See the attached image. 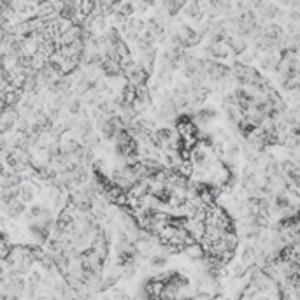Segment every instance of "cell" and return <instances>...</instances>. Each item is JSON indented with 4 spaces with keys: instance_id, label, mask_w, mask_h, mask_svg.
<instances>
[{
    "instance_id": "cell-1",
    "label": "cell",
    "mask_w": 300,
    "mask_h": 300,
    "mask_svg": "<svg viewBox=\"0 0 300 300\" xmlns=\"http://www.w3.org/2000/svg\"><path fill=\"white\" fill-rule=\"evenodd\" d=\"M204 70L205 78L211 83H220V81H223V79H226L232 74L230 69L226 65H223V63H220L216 60H207V58H204Z\"/></svg>"
},
{
    "instance_id": "cell-2",
    "label": "cell",
    "mask_w": 300,
    "mask_h": 300,
    "mask_svg": "<svg viewBox=\"0 0 300 300\" xmlns=\"http://www.w3.org/2000/svg\"><path fill=\"white\" fill-rule=\"evenodd\" d=\"M223 44H225L226 48H230V51L235 53V55H240L246 49V42H244V39L239 37V35H226V39Z\"/></svg>"
},
{
    "instance_id": "cell-3",
    "label": "cell",
    "mask_w": 300,
    "mask_h": 300,
    "mask_svg": "<svg viewBox=\"0 0 300 300\" xmlns=\"http://www.w3.org/2000/svg\"><path fill=\"white\" fill-rule=\"evenodd\" d=\"M216 118V113H214V109H199L195 111V116H193V121L197 123H202V125H207L211 123Z\"/></svg>"
},
{
    "instance_id": "cell-4",
    "label": "cell",
    "mask_w": 300,
    "mask_h": 300,
    "mask_svg": "<svg viewBox=\"0 0 300 300\" xmlns=\"http://www.w3.org/2000/svg\"><path fill=\"white\" fill-rule=\"evenodd\" d=\"M205 53H207V57H213V58H226L230 55V49L226 48L225 44H216V46L209 44L207 48H205Z\"/></svg>"
},
{
    "instance_id": "cell-5",
    "label": "cell",
    "mask_w": 300,
    "mask_h": 300,
    "mask_svg": "<svg viewBox=\"0 0 300 300\" xmlns=\"http://www.w3.org/2000/svg\"><path fill=\"white\" fill-rule=\"evenodd\" d=\"M258 258V251L255 246H251V244H248V246H244L242 253H240V260H242L244 265H249L251 261H255Z\"/></svg>"
},
{
    "instance_id": "cell-6",
    "label": "cell",
    "mask_w": 300,
    "mask_h": 300,
    "mask_svg": "<svg viewBox=\"0 0 300 300\" xmlns=\"http://www.w3.org/2000/svg\"><path fill=\"white\" fill-rule=\"evenodd\" d=\"M207 97V90L205 88H193L190 90V105H199L202 104Z\"/></svg>"
},
{
    "instance_id": "cell-7",
    "label": "cell",
    "mask_w": 300,
    "mask_h": 300,
    "mask_svg": "<svg viewBox=\"0 0 300 300\" xmlns=\"http://www.w3.org/2000/svg\"><path fill=\"white\" fill-rule=\"evenodd\" d=\"M190 158H192L193 165H205V163H207V153H205L202 148L192 149V155H190Z\"/></svg>"
},
{
    "instance_id": "cell-8",
    "label": "cell",
    "mask_w": 300,
    "mask_h": 300,
    "mask_svg": "<svg viewBox=\"0 0 300 300\" xmlns=\"http://www.w3.org/2000/svg\"><path fill=\"white\" fill-rule=\"evenodd\" d=\"M186 255L192 258V260L199 261V260L204 258V249H202L200 244H192V246H188L186 248Z\"/></svg>"
},
{
    "instance_id": "cell-9",
    "label": "cell",
    "mask_w": 300,
    "mask_h": 300,
    "mask_svg": "<svg viewBox=\"0 0 300 300\" xmlns=\"http://www.w3.org/2000/svg\"><path fill=\"white\" fill-rule=\"evenodd\" d=\"M149 265L153 267V269H163V267L167 265V257L165 255H155V257H151V260H149Z\"/></svg>"
},
{
    "instance_id": "cell-10",
    "label": "cell",
    "mask_w": 300,
    "mask_h": 300,
    "mask_svg": "<svg viewBox=\"0 0 300 300\" xmlns=\"http://www.w3.org/2000/svg\"><path fill=\"white\" fill-rule=\"evenodd\" d=\"M184 11H186V16L188 18H195L199 20V14H200V5L197 2H192V4H186L184 5Z\"/></svg>"
},
{
    "instance_id": "cell-11",
    "label": "cell",
    "mask_w": 300,
    "mask_h": 300,
    "mask_svg": "<svg viewBox=\"0 0 300 300\" xmlns=\"http://www.w3.org/2000/svg\"><path fill=\"white\" fill-rule=\"evenodd\" d=\"M184 5H186L184 2H167L165 7L169 9V13H170V14H176V13L179 11V9H183Z\"/></svg>"
},
{
    "instance_id": "cell-12",
    "label": "cell",
    "mask_w": 300,
    "mask_h": 300,
    "mask_svg": "<svg viewBox=\"0 0 300 300\" xmlns=\"http://www.w3.org/2000/svg\"><path fill=\"white\" fill-rule=\"evenodd\" d=\"M239 151H240V148L237 146V144H230V148H228V157L235 158L237 155H239Z\"/></svg>"
},
{
    "instance_id": "cell-13",
    "label": "cell",
    "mask_w": 300,
    "mask_h": 300,
    "mask_svg": "<svg viewBox=\"0 0 300 300\" xmlns=\"http://www.w3.org/2000/svg\"><path fill=\"white\" fill-rule=\"evenodd\" d=\"M293 7L299 9V13H300V2H295V4H293Z\"/></svg>"
}]
</instances>
